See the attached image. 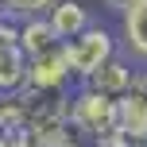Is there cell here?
Masks as SVG:
<instances>
[{
	"mask_svg": "<svg viewBox=\"0 0 147 147\" xmlns=\"http://www.w3.org/2000/svg\"><path fill=\"white\" fill-rule=\"evenodd\" d=\"M66 120L81 140H101L105 132L116 128V97H105L81 81L66 97Z\"/></svg>",
	"mask_w": 147,
	"mask_h": 147,
	"instance_id": "6da1fadb",
	"label": "cell"
},
{
	"mask_svg": "<svg viewBox=\"0 0 147 147\" xmlns=\"http://www.w3.org/2000/svg\"><path fill=\"white\" fill-rule=\"evenodd\" d=\"M116 54V35L109 27L89 23L85 31H78L74 39H66V58H70V74L74 81H85L101 62H109Z\"/></svg>",
	"mask_w": 147,
	"mask_h": 147,
	"instance_id": "7a4b0ae2",
	"label": "cell"
},
{
	"mask_svg": "<svg viewBox=\"0 0 147 147\" xmlns=\"http://www.w3.org/2000/svg\"><path fill=\"white\" fill-rule=\"evenodd\" d=\"M70 81H74V74H70V58H66V43L27 58L23 89H70Z\"/></svg>",
	"mask_w": 147,
	"mask_h": 147,
	"instance_id": "3957f363",
	"label": "cell"
},
{
	"mask_svg": "<svg viewBox=\"0 0 147 147\" xmlns=\"http://www.w3.org/2000/svg\"><path fill=\"white\" fill-rule=\"evenodd\" d=\"M23 81H27V54L20 51L16 23L0 20V97L4 93H20Z\"/></svg>",
	"mask_w": 147,
	"mask_h": 147,
	"instance_id": "277c9868",
	"label": "cell"
},
{
	"mask_svg": "<svg viewBox=\"0 0 147 147\" xmlns=\"http://www.w3.org/2000/svg\"><path fill=\"white\" fill-rule=\"evenodd\" d=\"M120 47L136 62H147V0H136L128 12H120Z\"/></svg>",
	"mask_w": 147,
	"mask_h": 147,
	"instance_id": "5b68a950",
	"label": "cell"
},
{
	"mask_svg": "<svg viewBox=\"0 0 147 147\" xmlns=\"http://www.w3.org/2000/svg\"><path fill=\"white\" fill-rule=\"evenodd\" d=\"M132 78H136L132 62H124V58H120V51H116L109 62H101V66L85 78V85H93L97 93H105V97H120V93L132 89Z\"/></svg>",
	"mask_w": 147,
	"mask_h": 147,
	"instance_id": "8992f818",
	"label": "cell"
},
{
	"mask_svg": "<svg viewBox=\"0 0 147 147\" xmlns=\"http://www.w3.org/2000/svg\"><path fill=\"white\" fill-rule=\"evenodd\" d=\"M47 23L54 27V35L66 43V39H74L78 31H85L89 23V12H85V4L81 0H54L51 8H47Z\"/></svg>",
	"mask_w": 147,
	"mask_h": 147,
	"instance_id": "52a82bcc",
	"label": "cell"
},
{
	"mask_svg": "<svg viewBox=\"0 0 147 147\" xmlns=\"http://www.w3.org/2000/svg\"><path fill=\"white\" fill-rule=\"evenodd\" d=\"M16 39H20V51L27 54H43V51H51V47H58L62 39L54 35V27L47 23V16H35V20H20L16 23Z\"/></svg>",
	"mask_w": 147,
	"mask_h": 147,
	"instance_id": "ba28073f",
	"label": "cell"
},
{
	"mask_svg": "<svg viewBox=\"0 0 147 147\" xmlns=\"http://www.w3.org/2000/svg\"><path fill=\"white\" fill-rule=\"evenodd\" d=\"M116 128L124 136H132V140L147 136V105H143V97L132 93V89L116 97Z\"/></svg>",
	"mask_w": 147,
	"mask_h": 147,
	"instance_id": "9c48e42d",
	"label": "cell"
},
{
	"mask_svg": "<svg viewBox=\"0 0 147 147\" xmlns=\"http://www.w3.org/2000/svg\"><path fill=\"white\" fill-rule=\"evenodd\" d=\"M132 93L143 97V105H147V70H136V78H132Z\"/></svg>",
	"mask_w": 147,
	"mask_h": 147,
	"instance_id": "30bf717a",
	"label": "cell"
},
{
	"mask_svg": "<svg viewBox=\"0 0 147 147\" xmlns=\"http://www.w3.org/2000/svg\"><path fill=\"white\" fill-rule=\"evenodd\" d=\"M101 4H105V8H109V12H112V16H120V12H128V8H132V4H136V0H101Z\"/></svg>",
	"mask_w": 147,
	"mask_h": 147,
	"instance_id": "8fae6325",
	"label": "cell"
},
{
	"mask_svg": "<svg viewBox=\"0 0 147 147\" xmlns=\"http://www.w3.org/2000/svg\"><path fill=\"white\" fill-rule=\"evenodd\" d=\"M62 147H93V140H81V136L70 128V136H66V143H62Z\"/></svg>",
	"mask_w": 147,
	"mask_h": 147,
	"instance_id": "7c38bea8",
	"label": "cell"
},
{
	"mask_svg": "<svg viewBox=\"0 0 147 147\" xmlns=\"http://www.w3.org/2000/svg\"><path fill=\"white\" fill-rule=\"evenodd\" d=\"M8 147H43L39 140H16V143H8Z\"/></svg>",
	"mask_w": 147,
	"mask_h": 147,
	"instance_id": "4fadbf2b",
	"label": "cell"
},
{
	"mask_svg": "<svg viewBox=\"0 0 147 147\" xmlns=\"http://www.w3.org/2000/svg\"><path fill=\"white\" fill-rule=\"evenodd\" d=\"M0 147H8V140H4V136H0Z\"/></svg>",
	"mask_w": 147,
	"mask_h": 147,
	"instance_id": "5bb4252c",
	"label": "cell"
}]
</instances>
